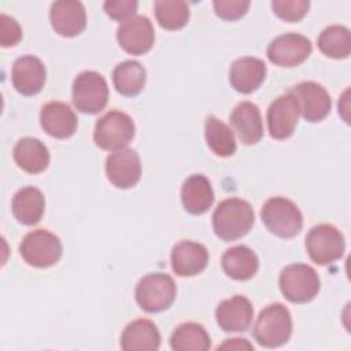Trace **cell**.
Wrapping results in <instances>:
<instances>
[{
  "label": "cell",
  "mask_w": 351,
  "mask_h": 351,
  "mask_svg": "<svg viewBox=\"0 0 351 351\" xmlns=\"http://www.w3.org/2000/svg\"><path fill=\"white\" fill-rule=\"evenodd\" d=\"M160 346L156 325L145 318L132 321L121 335V348L125 351H155Z\"/></svg>",
  "instance_id": "603a6c76"
},
{
  "label": "cell",
  "mask_w": 351,
  "mask_h": 351,
  "mask_svg": "<svg viewBox=\"0 0 351 351\" xmlns=\"http://www.w3.org/2000/svg\"><path fill=\"white\" fill-rule=\"evenodd\" d=\"M299 107L296 99L288 92L276 97L267 108V129L269 134L276 140L289 138L299 119Z\"/></svg>",
  "instance_id": "5bb4252c"
},
{
  "label": "cell",
  "mask_w": 351,
  "mask_h": 351,
  "mask_svg": "<svg viewBox=\"0 0 351 351\" xmlns=\"http://www.w3.org/2000/svg\"><path fill=\"white\" fill-rule=\"evenodd\" d=\"M145 69L137 60H125L115 66L112 82L118 93L126 97L137 96L145 85Z\"/></svg>",
  "instance_id": "4316f807"
},
{
  "label": "cell",
  "mask_w": 351,
  "mask_h": 351,
  "mask_svg": "<svg viewBox=\"0 0 351 351\" xmlns=\"http://www.w3.org/2000/svg\"><path fill=\"white\" fill-rule=\"evenodd\" d=\"M310 8L307 0H273V12L285 22H298L304 18Z\"/></svg>",
  "instance_id": "1f68e13d"
},
{
  "label": "cell",
  "mask_w": 351,
  "mask_h": 351,
  "mask_svg": "<svg viewBox=\"0 0 351 351\" xmlns=\"http://www.w3.org/2000/svg\"><path fill=\"white\" fill-rule=\"evenodd\" d=\"M170 347L174 351H206L211 347V339L200 324L185 322L173 330Z\"/></svg>",
  "instance_id": "83f0119b"
},
{
  "label": "cell",
  "mask_w": 351,
  "mask_h": 351,
  "mask_svg": "<svg viewBox=\"0 0 351 351\" xmlns=\"http://www.w3.org/2000/svg\"><path fill=\"white\" fill-rule=\"evenodd\" d=\"M218 348H236V350H243V348H247V350H254L252 344H250L245 339H228L226 343H223L222 346H219Z\"/></svg>",
  "instance_id": "d590c367"
},
{
  "label": "cell",
  "mask_w": 351,
  "mask_h": 351,
  "mask_svg": "<svg viewBox=\"0 0 351 351\" xmlns=\"http://www.w3.org/2000/svg\"><path fill=\"white\" fill-rule=\"evenodd\" d=\"M40 123L48 136L64 140L75 133L78 119L69 104L63 101H49L41 108Z\"/></svg>",
  "instance_id": "e0dca14e"
},
{
  "label": "cell",
  "mask_w": 351,
  "mask_h": 351,
  "mask_svg": "<svg viewBox=\"0 0 351 351\" xmlns=\"http://www.w3.org/2000/svg\"><path fill=\"white\" fill-rule=\"evenodd\" d=\"M177 295L174 280L165 273H149L144 276L134 291L136 302L147 313L167 310Z\"/></svg>",
  "instance_id": "277c9868"
},
{
  "label": "cell",
  "mask_w": 351,
  "mask_h": 351,
  "mask_svg": "<svg viewBox=\"0 0 351 351\" xmlns=\"http://www.w3.org/2000/svg\"><path fill=\"white\" fill-rule=\"evenodd\" d=\"M311 41L298 33H285L276 37L267 47L269 60L280 67L302 64L311 53Z\"/></svg>",
  "instance_id": "8fae6325"
},
{
  "label": "cell",
  "mask_w": 351,
  "mask_h": 351,
  "mask_svg": "<svg viewBox=\"0 0 351 351\" xmlns=\"http://www.w3.org/2000/svg\"><path fill=\"white\" fill-rule=\"evenodd\" d=\"M19 252L22 259L38 269L51 267L62 256L60 239L47 229L29 232L21 241Z\"/></svg>",
  "instance_id": "52a82bcc"
},
{
  "label": "cell",
  "mask_w": 351,
  "mask_h": 351,
  "mask_svg": "<svg viewBox=\"0 0 351 351\" xmlns=\"http://www.w3.org/2000/svg\"><path fill=\"white\" fill-rule=\"evenodd\" d=\"M108 101L106 78L96 71H82L73 82V104L84 114H99Z\"/></svg>",
  "instance_id": "ba28073f"
},
{
  "label": "cell",
  "mask_w": 351,
  "mask_h": 351,
  "mask_svg": "<svg viewBox=\"0 0 351 351\" xmlns=\"http://www.w3.org/2000/svg\"><path fill=\"white\" fill-rule=\"evenodd\" d=\"M255 221L254 208L247 200L230 197L222 200L213 214L214 233L225 240L233 241L245 236Z\"/></svg>",
  "instance_id": "6da1fadb"
},
{
  "label": "cell",
  "mask_w": 351,
  "mask_h": 351,
  "mask_svg": "<svg viewBox=\"0 0 351 351\" xmlns=\"http://www.w3.org/2000/svg\"><path fill=\"white\" fill-rule=\"evenodd\" d=\"M22 38V29L19 26V23L5 15L1 14L0 15V43L1 47L7 48V47H14L16 45Z\"/></svg>",
  "instance_id": "e575fe53"
},
{
  "label": "cell",
  "mask_w": 351,
  "mask_h": 351,
  "mask_svg": "<svg viewBox=\"0 0 351 351\" xmlns=\"http://www.w3.org/2000/svg\"><path fill=\"white\" fill-rule=\"evenodd\" d=\"M280 291L292 303L311 302L319 292V277L317 271L304 263L285 266L280 274Z\"/></svg>",
  "instance_id": "5b68a950"
},
{
  "label": "cell",
  "mask_w": 351,
  "mask_h": 351,
  "mask_svg": "<svg viewBox=\"0 0 351 351\" xmlns=\"http://www.w3.org/2000/svg\"><path fill=\"white\" fill-rule=\"evenodd\" d=\"M261 218L267 230L281 239L295 237L303 228V215L299 207L282 196L266 200L261 210Z\"/></svg>",
  "instance_id": "3957f363"
},
{
  "label": "cell",
  "mask_w": 351,
  "mask_h": 351,
  "mask_svg": "<svg viewBox=\"0 0 351 351\" xmlns=\"http://www.w3.org/2000/svg\"><path fill=\"white\" fill-rule=\"evenodd\" d=\"M267 67L262 59L244 56L236 59L229 70V82L232 88L243 95L255 92L265 81Z\"/></svg>",
  "instance_id": "ffe728a7"
},
{
  "label": "cell",
  "mask_w": 351,
  "mask_h": 351,
  "mask_svg": "<svg viewBox=\"0 0 351 351\" xmlns=\"http://www.w3.org/2000/svg\"><path fill=\"white\" fill-rule=\"evenodd\" d=\"M289 93L296 99L299 112L307 122H321L330 112V95L322 85L317 82H300L292 86Z\"/></svg>",
  "instance_id": "30bf717a"
},
{
  "label": "cell",
  "mask_w": 351,
  "mask_h": 351,
  "mask_svg": "<svg viewBox=\"0 0 351 351\" xmlns=\"http://www.w3.org/2000/svg\"><path fill=\"white\" fill-rule=\"evenodd\" d=\"M225 274L237 281L252 278L259 269L256 254L247 245H234L226 250L221 259Z\"/></svg>",
  "instance_id": "484cf974"
},
{
  "label": "cell",
  "mask_w": 351,
  "mask_h": 351,
  "mask_svg": "<svg viewBox=\"0 0 351 351\" xmlns=\"http://www.w3.org/2000/svg\"><path fill=\"white\" fill-rule=\"evenodd\" d=\"M19 169L29 174L43 173L49 165V151L44 143L34 137L21 138L12 151Z\"/></svg>",
  "instance_id": "cb8c5ba5"
},
{
  "label": "cell",
  "mask_w": 351,
  "mask_h": 351,
  "mask_svg": "<svg viewBox=\"0 0 351 351\" xmlns=\"http://www.w3.org/2000/svg\"><path fill=\"white\" fill-rule=\"evenodd\" d=\"M134 123L128 114L111 110L97 119L93 140L101 149L118 151L128 147L134 137Z\"/></svg>",
  "instance_id": "8992f818"
},
{
  "label": "cell",
  "mask_w": 351,
  "mask_h": 351,
  "mask_svg": "<svg viewBox=\"0 0 351 351\" xmlns=\"http://www.w3.org/2000/svg\"><path fill=\"white\" fill-rule=\"evenodd\" d=\"M49 21L59 36L75 37L86 26V12L80 1H55L51 4Z\"/></svg>",
  "instance_id": "d6986e66"
},
{
  "label": "cell",
  "mask_w": 351,
  "mask_h": 351,
  "mask_svg": "<svg viewBox=\"0 0 351 351\" xmlns=\"http://www.w3.org/2000/svg\"><path fill=\"white\" fill-rule=\"evenodd\" d=\"M346 243L341 232L329 223H319L313 226L306 236V250L310 259L325 266L337 259L344 254Z\"/></svg>",
  "instance_id": "9c48e42d"
},
{
  "label": "cell",
  "mask_w": 351,
  "mask_h": 351,
  "mask_svg": "<svg viewBox=\"0 0 351 351\" xmlns=\"http://www.w3.org/2000/svg\"><path fill=\"white\" fill-rule=\"evenodd\" d=\"M317 44L325 56L332 59H346L351 52L350 30L341 25L328 26L319 33Z\"/></svg>",
  "instance_id": "f546056e"
},
{
  "label": "cell",
  "mask_w": 351,
  "mask_h": 351,
  "mask_svg": "<svg viewBox=\"0 0 351 351\" xmlns=\"http://www.w3.org/2000/svg\"><path fill=\"white\" fill-rule=\"evenodd\" d=\"M208 258V251L203 244L182 240L171 250V269L180 277H193L207 267Z\"/></svg>",
  "instance_id": "2e32d148"
},
{
  "label": "cell",
  "mask_w": 351,
  "mask_h": 351,
  "mask_svg": "<svg viewBox=\"0 0 351 351\" xmlns=\"http://www.w3.org/2000/svg\"><path fill=\"white\" fill-rule=\"evenodd\" d=\"M254 307L251 302L241 295L222 300L215 310L218 326L225 332H245L252 322Z\"/></svg>",
  "instance_id": "ac0fdd59"
},
{
  "label": "cell",
  "mask_w": 351,
  "mask_h": 351,
  "mask_svg": "<svg viewBox=\"0 0 351 351\" xmlns=\"http://www.w3.org/2000/svg\"><path fill=\"white\" fill-rule=\"evenodd\" d=\"M181 202L184 208L192 215L208 211L214 203V191L208 178L203 174L188 177L181 186Z\"/></svg>",
  "instance_id": "7402d4cb"
},
{
  "label": "cell",
  "mask_w": 351,
  "mask_h": 351,
  "mask_svg": "<svg viewBox=\"0 0 351 351\" xmlns=\"http://www.w3.org/2000/svg\"><path fill=\"white\" fill-rule=\"evenodd\" d=\"M248 0H215L213 3L215 14L225 21H236L244 16L250 8Z\"/></svg>",
  "instance_id": "d6a6232c"
},
{
  "label": "cell",
  "mask_w": 351,
  "mask_h": 351,
  "mask_svg": "<svg viewBox=\"0 0 351 351\" xmlns=\"http://www.w3.org/2000/svg\"><path fill=\"white\" fill-rule=\"evenodd\" d=\"M104 12L115 21L125 22L136 15L137 11V1L134 0H108L103 4Z\"/></svg>",
  "instance_id": "836d02e7"
},
{
  "label": "cell",
  "mask_w": 351,
  "mask_h": 351,
  "mask_svg": "<svg viewBox=\"0 0 351 351\" xmlns=\"http://www.w3.org/2000/svg\"><path fill=\"white\" fill-rule=\"evenodd\" d=\"M106 174L108 181L119 189L134 186L141 177V160L138 154L128 147L112 151L106 159Z\"/></svg>",
  "instance_id": "4fadbf2b"
},
{
  "label": "cell",
  "mask_w": 351,
  "mask_h": 351,
  "mask_svg": "<svg viewBox=\"0 0 351 351\" xmlns=\"http://www.w3.org/2000/svg\"><path fill=\"white\" fill-rule=\"evenodd\" d=\"M229 121L239 140L245 145L256 144L263 136L262 115L258 106L252 101L239 103L232 110Z\"/></svg>",
  "instance_id": "44dd1931"
},
{
  "label": "cell",
  "mask_w": 351,
  "mask_h": 351,
  "mask_svg": "<svg viewBox=\"0 0 351 351\" xmlns=\"http://www.w3.org/2000/svg\"><path fill=\"white\" fill-rule=\"evenodd\" d=\"M119 47L130 55L147 53L155 41V30L151 21L144 15H134L121 22L117 29Z\"/></svg>",
  "instance_id": "7c38bea8"
},
{
  "label": "cell",
  "mask_w": 351,
  "mask_h": 351,
  "mask_svg": "<svg viewBox=\"0 0 351 351\" xmlns=\"http://www.w3.org/2000/svg\"><path fill=\"white\" fill-rule=\"evenodd\" d=\"M292 335V317L281 303L266 306L254 325V337L258 344L276 348L285 344Z\"/></svg>",
  "instance_id": "7a4b0ae2"
},
{
  "label": "cell",
  "mask_w": 351,
  "mask_h": 351,
  "mask_svg": "<svg viewBox=\"0 0 351 351\" xmlns=\"http://www.w3.org/2000/svg\"><path fill=\"white\" fill-rule=\"evenodd\" d=\"M47 80L44 63L33 55H23L12 64L11 81L16 92L23 96L37 95Z\"/></svg>",
  "instance_id": "9a60e30c"
},
{
  "label": "cell",
  "mask_w": 351,
  "mask_h": 351,
  "mask_svg": "<svg viewBox=\"0 0 351 351\" xmlns=\"http://www.w3.org/2000/svg\"><path fill=\"white\" fill-rule=\"evenodd\" d=\"M11 210L19 223L26 226L38 223L45 210L43 192L36 186H25L19 189L12 197Z\"/></svg>",
  "instance_id": "d4e9b609"
},
{
  "label": "cell",
  "mask_w": 351,
  "mask_h": 351,
  "mask_svg": "<svg viewBox=\"0 0 351 351\" xmlns=\"http://www.w3.org/2000/svg\"><path fill=\"white\" fill-rule=\"evenodd\" d=\"M204 137L208 148L219 158H229L236 152V140L230 128L214 115L204 122Z\"/></svg>",
  "instance_id": "f1b7e54d"
},
{
  "label": "cell",
  "mask_w": 351,
  "mask_h": 351,
  "mask_svg": "<svg viewBox=\"0 0 351 351\" xmlns=\"http://www.w3.org/2000/svg\"><path fill=\"white\" fill-rule=\"evenodd\" d=\"M154 10L158 23L166 30H180L189 21V7L181 0H158Z\"/></svg>",
  "instance_id": "4dcf8cb0"
}]
</instances>
